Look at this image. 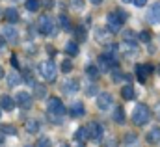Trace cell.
<instances>
[{"label": "cell", "instance_id": "c3c4849f", "mask_svg": "<svg viewBox=\"0 0 160 147\" xmlns=\"http://www.w3.org/2000/svg\"><path fill=\"white\" fill-rule=\"evenodd\" d=\"M4 142H6V138H4V134H2V132H0V145H2V144H4Z\"/></svg>", "mask_w": 160, "mask_h": 147}, {"label": "cell", "instance_id": "7c38bea8", "mask_svg": "<svg viewBox=\"0 0 160 147\" xmlns=\"http://www.w3.org/2000/svg\"><path fill=\"white\" fill-rule=\"evenodd\" d=\"M78 89H80V84L75 78H67V80L63 82V91H65L67 95H75V93H78Z\"/></svg>", "mask_w": 160, "mask_h": 147}, {"label": "cell", "instance_id": "e0dca14e", "mask_svg": "<svg viewBox=\"0 0 160 147\" xmlns=\"http://www.w3.org/2000/svg\"><path fill=\"white\" fill-rule=\"evenodd\" d=\"M4 19H6L8 23H11V24H15V23L19 21V11H17L15 8H8V9L4 11Z\"/></svg>", "mask_w": 160, "mask_h": 147}, {"label": "cell", "instance_id": "484cf974", "mask_svg": "<svg viewBox=\"0 0 160 147\" xmlns=\"http://www.w3.org/2000/svg\"><path fill=\"white\" fill-rule=\"evenodd\" d=\"M34 93H36V99H45L47 97V88L43 84H36L34 82Z\"/></svg>", "mask_w": 160, "mask_h": 147}, {"label": "cell", "instance_id": "8fae6325", "mask_svg": "<svg viewBox=\"0 0 160 147\" xmlns=\"http://www.w3.org/2000/svg\"><path fill=\"white\" fill-rule=\"evenodd\" d=\"M17 104H19L21 108H24V110H30V108H32V95H30L28 91L17 93Z\"/></svg>", "mask_w": 160, "mask_h": 147}, {"label": "cell", "instance_id": "4316f807", "mask_svg": "<svg viewBox=\"0 0 160 147\" xmlns=\"http://www.w3.org/2000/svg\"><path fill=\"white\" fill-rule=\"evenodd\" d=\"M24 8H26L28 11H32V13H36V11H39V8H41V2H39V0H26V4H24Z\"/></svg>", "mask_w": 160, "mask_h": 147}, {"label": "cell", "instance_id": "f6af8a7d", "mask_svg": "<svg viewBox=\"0 0 160 147\" xmlns=\"http://www.w3.org/2000/svg\"><path fill=\"white\" fill-rule=\"evenodd\" d=\"M45 6H47V8H52V6H54V2H52V0H47V2H45Z\"/></svg>", "mask_w": 160, "mask_h": 147}, {"label": "cell", "instance_id": "74e56055", "mask_svg": "<svg viewBox=\"0 0 160 147\" xmlns=\"http://www.w3.org/2000/svg\"><path fill=\"white\" fill-rule=\"evenodd\" d=\"M71 4H73L75 9H82L84 8V0H71Z\"/></svg>", "mask_w": 160, "mask_h": 147}, {"label": "cell", "instance_id": "cb8c5ba5", "mask_svg": "<svg viewBox=\"0 0 160 147\" xmlns=\"http://www.w3.org/2000/svg\"><path fill=\"white\" fill-rule=\"evenodd\" d=\"M65 52L69 56H77L78 54V43L77 41H67L65 43Z\"/></svg>", "mask_w": 160, "mask_h": 147}, {"label": "cell", "instance_id": "7dc6e473", "mask_svg": "<svg viewBox=\"0 0 160 147\" xmlns=\"http://www.w3.org/2000/svg\"><path fill=\"white\" fill-rule=\"evenodd\" d=\"M4 76H6V73H4V67H2V65H0V80H2V78H4Z\"/></svg>", "mask_w": 160, "mask_h": 147}, {"label": "cell", "instance_id": "f35d334b", "mask_svg": "<svg viewBox=\"0 0 160 147\" xmlns=\"http://www.w3.org/2000/svg\"><path fill=\"white\" fill-rule=\"evenodd\" d=\"M123 39H132V41H138L136 36H134V32H130V30H127L125 34H123Z\"/></svg>", "mask_w": 160, "mask_h": 147}, {"label": "cell", "instance_id": "d590c367", "mask_svg": "<svg viewBox=\"0 0 160 147\" xmlns=\"http://www.w3.org/2000/svg\"><path fill=\"white\" fill-rule=\"evenodd\" d=\"M62 71H63V73H71V71H73V63H71L69 60H65V62L62 63Z\"/></svg>", "mask_w": 160, "mask_h": 147}, {"label": "cell", "instance_id": "681fc988", "mask_svg": "<svg viewBox=\"0 0 160 147\" xmlns=\"http://www.w3.org/2000/svg\"><path fill=\"white\" fill-rule=\"evenodd\" d=\"M123 2H125V4H130V2H132V0H123Z\"/></svg>", "mask_w": 160, "mask_h": 147}, {"label": "cell", "instance_id": "f1b7e54d", "mask_svg": "<svg viewBox=\"0 0 160 147\" xmlns=\"http://www.w3.org/2000/svg\"><path fill=\"white\" fill-rule=\"evenodd\" d=\"M58 23H60V28H62V30H69V28H71V23H69V19H67L63 13L58 17Z\"/></svg>", "mask_w": 160, "mask_h": 147}, {"label": "cell", "instance_id": "8992f818", "mask_svg": "<svg viewBox=\"0 0 160 147\" xmlns=\"http://www.w3.org/2000/svg\"><path fill=\"white\" fill-rule=\"evenodd\" d=\"M114 67H118V60H112L106 54H101L97 58V69L101 73H110V69H114Z\"/></svg>", "mask_w": 160, "mask_h": 147}, {"label": "cell", "instance_id": "277c9868", "mask_svg": "<svg viewBox=\"0 0 160 147\" xmlns=\"http://www.w3.org/2000/svg\"><path fill=\"white\" fill-rule=\"evenodd\" d=\"M86 130H88V140H93V142H101L102 138H104V127L101 125V123H89L88 127H86Z\"/></svg>", "mask_w": 160, "mask_h": 147}, {"label": "cell", "instance_id": "d6986e66", "mask_svg": "<svg viewBox=\"0 0 160 147\" xmlns=\"http://www.w3.org/2000/svg\"><path fill=\"white\" fill-rule=\"evenodd\" d=\"M112 119H114L118 125H125V112H123V108L116 106L114 112H112Z\"/></svg>", "mask_w": 160, "mask_h": 147}, {"label": "cell", "instance_id": "4dcf8cb0", "mask_svg": "<svg viewBox=\"0 0 160 147\" xmlns=\"http://www.w3.org/2000/svg\"><path fill=\"white\" fill-rule=\"evenodd\" d=\"M0 132H2V134H11V136H15V134H17V129H15V127H9V125H2V127H0Z\"/></svg>", "mask_w": 160, "mask_h": 147}, {"label": "cell", "instance_id": "9a60e30c", "mask_svg": "<svg viewBox=\"0 0 160 147\" xmlns=\"http://www.w3.org/2000/svg\"><path fill=\"white\" fill-rule=\"evenodd\" d=\"M121 48H123V52H127V54H134V52L138 50V41H132V39H123Z\"/></svg>", "mask_w": 160, "mask_h": 147}, {"label": "cell", "instance_id": "ffe728a7", "mask_svg": "<svg viewBox=\"0 0 160 147\" xmlns=\"http://www.w3.org/2000/svg\"><path fill=\"white\" fill-rule=\"evenodd\" d=\"M147 142H149V144H160V127H155V129L149 130Z\"/></svg>", "mask_w": 160, "mask_h": 147}, {"label": "cell", "instance_id": "60d3db41", "mask_svg": "<svg viewBox=\"0 0 160 147\" xmlns=\"http://www.w3.org/2000/svg\"><path fill=\"white\" fill-rule=\"evenodd\" d=\"M116 13L119 15V19H121V21H123V23H125V21H127V17H128V15H127V11H123V9H118Z\"/></svg>", "mask_w": 160, "mask_h": 147}, {"label": "cell", "instance_id": "83f0119b", "mask_svg": "<svg viewBox=\"0 0 160 147\" xmlns=\"http://www.w3.org/2000/svg\"><path fill=\"white\" fill-rule=\"evenodd\" d=\"M26 130L30 132V134H36V132H39V123L36 121V119H30V121H26Z\"/></svg>", "mask_w": 160, "mask_h": 147}, {"label": "cell", "instance_id": "836d02e7", "mask_svg": "<svg viewBox=\"0 0 160 147\" xmlns=\"http://www.w3.org/2000/svg\"><path fill=\"white\" fill-rule=\"evenodd\" d=\"M95 93H97V88H95V80H91V84H89V86H86V95L93 97Z\"/></svg>", "mask_w": 160, "mask_h": 147}, {"label": "cell", "instance_id": "3957f363", "mask_svg": "<svg viewBox=\"0 0 160 147\" xmlns=\"http://www.w3.org/2000/svg\"><path fill=\"white\" fill-rule=\"evenodd\" d=\"M39 71H41L43 78H45L47 82H54V80H56V76H58L56 63H54L52 60H47V62H43V63L39 65Z\"/></svg>", "mask_w": 160, "mask_h": 147}, {"label": "cell", "instance_id": "ab89813d", "mask_svg": "<svg viewBox=\"0 0 160 147\" xmlns=\"http://www.w3.org/2000/svg\"><path fill=\"white\" fill-rule=\"evenodd\" d=\"M11 65H13L15 69H19V67H21V63H19V60H17V56H15V54H11Z\"/></svg>", "mask_w": 160, "mask_h": 147}, {"label": "cell", "instance_id": "52a82bcc", "mask_svg": "<svg viewBox=\"0 0 160 147\" xmlns=\"http://www.w3.org/2000/svg\"><path fill=\"white\" fill-rule=\"evenodd\" d=\"M47 108H48L50 114H56V115H65V112H67V108L62 103V99H58V97H50L47 101Z\"/></svg>", "mask_w": 160, "mask_h": 147}, {"label": "cell", "instance_id": "e575fe53", "mask_svg": "<svg viewBox=\"0 0 160 147\" xmlns=\"http://www.w3.org/2000/svg\"><path fill=\"white\" fill-rule=\"evenodd\" d=\"M75 32H77L75 36H77V39H78L80 43H82V41H86V30H84V26H78Z\"/></svg>", "mask_w": 160, "mask_h": 147}, {"label": "cell", "instance_id": "f546056e", "mask_svg": "<svg viewBox=\"0 0 160 147\" xmlns=\"http://www.w3.org/2000/svg\"><path fill=\"white\" fill-rule=\"evenodd\" d=\"M138 41H142V43H151V34L147 32V30H143V32H140L138 36H136Z\"/></svg>", "mask_w": 160, "mask_h": 147}, {"label": "cell", "instance_id": "ac0fdd59", "mask_svg": "<svg viewBox=\"0 0 160 147\" xmlns=\"http://www.w3.org/2000/svg\"><path fill=\"white\" fill-rule=\"evenodd\" d=\"M69 114H71L73 117H82V115L86 114V110H84V104H82V103H73V104H71V110H69Z\"/></svg>", "mask_w": 160, "mask_h": 147}, {"label": "cell", "instance_id": "8d00e7d4", "mask_svg": "<svg viewBox=\"0 0 160 147\" xmlns=\"http://www.w3.org/2000/svg\"><path fill=\"white\" fill-rule=\"evenodd\" d=\"M47 145H50V140H48V138H45V136H43V138L38 140V147H47Z\"/></svg>", "mask_w": 160, "mask_h": 147}, {"label": "cell", "instance_id": "5bb4252c", "mask_svg": "<svg viewBox=\"0 0 160 147\" xmlns=\"http://www.w3.org/2000/svg\"><path fill=\"white\" fill-rule=\"evenodd\" d=\"M4 39L6 41H9V43H17V39H19V32L13 28V26H4Z\"/></svg>", "mask_w": 160, "mask_h": 147}, {"label": "cell", "instance_id": "ba28073f", "mask_svg": "<svg viewBox=\"0 0 160 147\" xmlns=\"http://www.w3.org/2000/svg\"><path fill=\"white\" fill-rule=\"evenodd\" d=\"M112 103H114L112 93H108V91H101V93L97 95V108H99V110H108V108L112 106Z\"/></svg>", "mask_w": 160, "mask_h": 147}, {"label": "cell", "instance_id": "d4e9b609", "mask_svg": "<svg viewBox=\"0 0 160 147\" xmlns=\"http://www.w3.org/2000/svg\"><path fill=\"white\" fill-rule=\"evenodd\" d=\"M8 84H9L11 88L19 86V84H21V74H19V73H15V71L8 73Z\"/></svg>", "mask_w": 160, "mask_h": 147}, {"label": "cell", "instance_id": "ee69618b", "mask_svg": "<svg viewBox=\"0 0 160 147\" xmlns=\"http://www.w3.org/2000/svg\"><path fill=\"white\" fill-rule=\"evenodd\" d=\"M155 115L160 119V103H157V106H155Z\"/></svg>", "mask_w": 160, "mask_h": 147}, {"label": "cell", "instance_id": "7a4b0ae2", "mask_svg": "<svg viewBox=\"0 0 160 147\" xmlns=\"http://www.w3.org/2000/svg\"><path fill=\"white\" fill-rule=\"evenodd\" d=\"M38 30H39L41 36H56L54 21H52L48 15H41L39 17V21H38Z\"/></svg>", "mask_w": 160, "mask_h": 147}, {"label": "cell", "instance_id": "d6a6232c", "mask_svg": "<svg viewBox=\"0 0 160 147\" xmlns=\"http://www.w3.org/2000/svg\"><path fill=\"white\" fill-rule=\"evenodd\" d=\"M136 142H138V134L128 132V134L125 136V144H127V145H132V144H136Z\"/></svg>", "mask_w": 160, "mask_h": 147}, {"label": "cell", "instance_id": "7402d4cb", "mask_svg": "<svg viewBox=\"0 0 160 147\" xmlns=\"http://www.w3.org/2000/svg\"><path fill=\"white\" fill-rule=\"evenodd\" d=\"M86 74L89 76V80H95V82H97V78H101V71L97 69V65H88L86 67Z\"/></svg>", "mask_w": 160, "mask_h": 147}, {"label": "cell", "instance_id": "44dd1931", "mask_svg": "<svg viewBox=\"0 0 160 147\" xmlns=\"http://www.w3.org/2000/svg\"><path fill=\"white\" fill-rule=\"evenodd\" d=\"M121 97H123L125 101H132V99H134V88H132L130 84L123 86V88H121Z\"/></svg>", "mask_w": 160, "mask_h": 147}, {"label": "cell", "instance_id": "7bdbcfd3", "mask_svg": "<svg viewBox=\"0 0 160 147\" xmlns=\"http://www.w3.org/2000/svg\"><path fill=\"white\" fill-rule=\"evenodd\" d=\"M47 52H48V56L52 58V56H56V50H54V47H47Z\"/></svg>", "mask_w": 160, "mask_h": 147}, {"label": "cell", "instance_id": "2e32d148", "mask_svg": "<svg viewBox=\"0 0 160 147\" xmlns=\"http://www.w3.org/2000/svg\"><path fill=\"white\" fill-rule=\"evenodd\" d=\"M0 108L6 110V112H11L15 108V101H13L9 95H2V97H0Z\"/></svg>", "mask_w": 160, "mask_h": 147}, {"label": "cell", "instance_id": "b9f144b4", "mask_svg": "<svg viewBox=\"0 0 160 147\" xmlns=\"http://www.w3.org/2000/svg\"><path fill=\"white\" fill-rule=\"evenodd\" d=\"M132 4H134V6H138V8H142V6H145V4H147V0H132Z\"/></svg>", "mask_w": 160, "mask_h": 147}, {"label": "cell", "instance_id": "bcb514c9", "mask_svg": "<svg viewBox=\"0 0 160 147\" xmlns=\"http://www.w3.org/2000/svg\"><path fill=\"white\" fill-rule=\"evenodd\" d=\"M89 2L95 4V6H101V4H102V0H89Z\"/></svg>", "mask_w": 160, "mask_h": 147}, {"label": "cell", "instance_id": "1f68e13d", "mask_svg": "<svg viewBox=\"0 0 160 147\" xmlns=\"http://www.w3.org/2000/svg\"><path fill=\"white\" fill-rule=\"evenodd\" d=\"M110 71H112V80H114L116 84L123 80V73H121V71L118 69V67H114V69H110Z\"/></svg>", "mask_w": 160, "mask_h": 147}, {"label": "cell", "instance_id": "5b68a950", "mask_svg": "<svg viewBox=\"0 0 160 147\" xmlns=\"http://www.w3.org/2000/svg\"><path fill=\"white\" fill-rule=\"evenodd\" d=\"M155 71V67L151 65V63H138L136 67H134V74H136V80L140 82V84H143L147 78H149V74Z\"/></svg>", "mask_w": 160, "mask_h": 147}, {"label": "cell", "instance_id": "603a6c76", "mask_svg": "<svg viewBox=\"0 0 160 147\" xmlns=\"http://www.w3.org/2000/svg\"><path fill=\"white\" fill-rule=\"evenodd\" d=\"M75 140H77V144H80V145L86 144V140H88V130H86V127H82V129H78V130L75 132Z\"/></svg>", "mask_w": 160, "mask_h": 147}, {"label": "cell", "instance_id": "4fadbf2b", "mask_svg": "<svg viewBox=\"0 0 160 147\" xmlns=\"http://www.w3.org/2000/svg\"><path fill=\"white\" fill-rule=\"evenodd\" d=\"M112 37V32L108 28H95V39L99 43H108Z\"/></svg>", "mask_w": 160, "mask_h": 147}, {"label": "cell", "instance_id": "9c48e42d", "mask_svg": "<svg viewBox=\"0 0 160 147\" xmlns=\"http://www.w3.org/2000/svg\"><path fill=\"white\" fill-rule=\"evenodd\" d=\"M145 19H147L149 24H160V2H155V4L147 9Z\"/></svg>", "mask_w": 160, "mask_h": 147}, {"label": "cell", "instance_id": "6da1fadb", "mask_svg": "<svg viewBox=\"0 0 160 147\" xmlns=\"http://www.w3.org/2000/svg\"><path fill=\"white\" fill-rule=\"evenodd\" d=\"M130 119H132V123H134V125L143 127V125H147V123H149V119H151V110H149L145 104H136V108L132 110Z\"/></svg>", "mask_w": 160, "mask_h": 147}, {"label": "cell", "instance_id": "30bf717a", "mask_svg": "<svg viewBox=\"0 0 160 147\" xmlns=\"http://www.w3.org/2000/svg\"><path fill=\"white\" fill-rule=\"evenodd\" d=\"M106 23H108V30L110 32H119L121 24H123V21L119 19L118 13H108L106 15Z\"/></svg>", "mask_w": 160, "mask_h": 147}]
</instances>
